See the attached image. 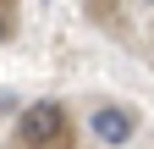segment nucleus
Here are the masks:
<instances>
[{
    "label": "nucleus",
    "instance_id": "1",
    "mask_svg": "<svg viewBox=\"0 0 154 149\" xmlns=\"http://www.w3.org/2000/svg\"><path fill=\"white\" fill-rule=\"evenodd\" d=\"M17 138H22V149H66V110L55 100L28 105L17 122Z\"/></svg>",
    "mask_w": 154,
    "mask_h": 149
},
{
    "label": "nucleus",
    "instance_id": "2",
    "mask_svg": "<svg viewBox=\"0 0 154 149\" xmlns=\"http://www.w3.org/2000/svg\"><path fill=\"white\" fill-rule=\"evenodd\" d=\"M132 133H138V116H132V110L127 105H99V110H94V138H99V144H127Z\"/></svg>",
    "mask_w": 154,
    "mask_h": 149
},
{
    "label": "nucleus",
    "instance_id": "3",
    "mask_svg": "<svg viewBox=\"0 0 154 149\" xmlns=\"http://www.w3.org/2000/svg\"><path fill=\"white\" fill-rule=\"evenodd\" d=\"M6 39H11V22H6V17H0V44H6Z\"/></svg>",
    "mask_w": 154,
    "mask_h": 149
}]
</instances>
